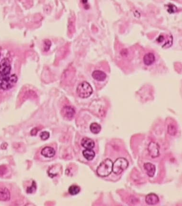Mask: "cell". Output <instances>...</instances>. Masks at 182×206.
I'll return each mask as SVG.
<instances>
[{"instance_id":"obj_23","label":"cell","mask_w":182,"mask_h":206,"mask_svg":"<svg viewBox=\"0 0 182 206\" xmlns=\"http://www.w3.org/2000/svg\"><path fill=\"white\" fill-rule=\"evenodd\" d=\"M6 171V167L5 165L0 166V175H3Z\"/></svg>"},{"instance_id":"obj_16","label":"cell","mask_w":182,"mask_h":206,"mask_svg":"<svg viewBox=\"0 0 182 206\" xmlns=\"http://www.w3.org/2000/svg\"><path fill=\"white\" fill-rule=\"evenodd\" d=\"M91 131L93 134H97L100 132L101 130V126L99 124L96 123H93L90 126Z\"/></svg>"},{"instance_id":"obj_19","label":"cell","mask_w":182,"mask_h":206,"mask_svg":"<svg viewBox=\"0 0 182 206\" xmlns=\"http://www.w3.org/2000/svg\"><path fill=\"white\" fill-rule=\"evenodd\" d=\"M40 136L43 140H46L50 137V133L48 132L43 131L41 133Z\"/></svg>"},{"instance_id":"obj_10","label":"cell","mask_w":182,"mask_h":206,"mask_svg":"<svg viewBox=\"0 0 182 206\" xmlns=\"http://www.w3.org/2000/svg\"><path fill=\"white\" fill-rule=\"evenodd\" d=\"M93 79L97 81H104L106 78V75L105 72L101 70H96L92 73Z\"/></svg>"},{"instance_id":"obj_11","label":"cell","mask_w":182,"mask_h":206,"mask_svg":"<svg viewBox=\"0 0 182 206\" xmlns=\"http://www.w3.org/2000/svg\"><path fill=\"white\" fill-rule=\"evenodd\" d=\"M41 154L43 156L46 158H51L55 155V151L52 147H46L43 148L41 151Z\"/></svg>"},{"instance_id":"obj_8","label":"cell","mask_w":182,"mask_h":206,"mask_svg":"<svg viewBox=\"0 0 182 206\" xmlns=\"http://www.w3.org/2000/svg\"><path fill=\"white\" fill-rule=\"evenodd\" d=\"M159 201V197L155 193H150L146 196V202L149 205H155Z\"/></svg>"},{"instance_id":"obj_9","label":"cell","mask_w":182,"mask_h":206,"mask_svg":"<svg viewBox=\"0 0 182 206\" xmlns=\"http://www.w3.org/2000/svg\"><path fill=\"white\" fill-rule=\"evenodd\" d=\"M144 168L146 170L147 175L150 177H153L156 170L155 165L152 163L147 162L144 164Z\"/></svg>"},{"instance_id":"obj_18","label":"cell","mask_w":182,"mask_h":206,"mask_svg":"<svg viewBox=\"0 0 182 206\" xmlns=\"http://www.w3.org/2000/svg\"><path fill=\"white\" fill-rule=\"evenodd\" d=\"M36 189V185L35 181H33L31 186H28L26 189V192L28 193H33Z\"/></svg>"},{"instance_id":"obj_15","label":"cell","mask_w":182,"mask_h":206,"mask_svg":"<svg viewBox=\"0 0 182 206\" xmlns=\"http://www.w3.org/2000/svg\"><path fill=\"white\" fill-rule=\"evenodd\" d=\"M83 155L87 160L90 161L94 159L96 153L92 149H86L83 151Z\"/></svg>"},{"instance_id":"obj_1","label":"cell","mask_w":182,"mask_h":206,"mask_svg":"<svg viewBox=\"0 0 182 206\" xmlns=\"http://www.w3.org/2000/svg\"><path fill=\"white\" fill-rule=\"evenodd\" d=\"M113 161L110 159H105L97 168V174L101 177H106L109 176L113 171Z\"/></svg>"},{"instance_id":"obj_14","label":"cell","mask_w":182,"mask_h":206,"mask_svg":"<svg viewBox=\"0 0 182 206\" xmlns=\"http://www.w3.org/2000/svg\"><path fill=\"white\" fill-rule=\"evenodd\" d=\"M155 56L153 53H148L144 55L143 61L144 64L149 66H151L155 62Z\"/></svg>"},{"instance_id":"obj_22","label":"cell","mask_w":182,"mask_h":206,"mask_svg":"<svg viewBox=\"0 0 182 206\" xmlns=\"http://www.w3.org/2000/svg\"><path fill=\"white\" fill-rule=\"evenodd\" d=\"M168 131L171 135H174L176 133V127H174V126L172 125H170L168 126Z\"/></svg>"},{"instance_id":"obj_13","label":"cell","mask_w":182,"mask_h":206,"mask_svg":"<svg viewBox=\"0 0 182 206\" xmlns=\"http://www.w3.org/2000/svg\"><path fill=\"white\" fill-rule=\"evenodd\" d=\"M10 193L7 188H0V200L8 201L10 199Z\"/></svg>"},{"instance_id":"obj_24","label":"cell","mask_w":182,"mask_h":206,"mask_svg":"<svg viewBox=\"0 0 182 206\" xmlns=\"http://www.w3.org/2000/svg\"><path fill=\"white\" fill-rule=\"evenodd\" d=\"M38 131V129H37L36 127V128H34L33 129L31 130V134L32 135H36Z\"/></svg>"},{"instance_id":"obj_12","label":"cell","mask_w":182,"mask_h":206,"mask_svg":"<svg viewBox=\"0 0 182 206\" xmlns=\"http://www.w3.org/2000/svg\"><path fill=\"white\" fill-rule=\"evenodd\" d=\"M81 145L85 149H93L95 144L93 140L88 138H84L81 140Z\"/></svg>"},{"instance_id":"obj_4","label":"cell","mask_w":182,"mask_h":206,"mask_svg":"<svg viewBox=\"0 0 182 206\" xmlns=\"http://www.w3.org/2000/svg\"><path fill=\"white\" fill-rule=\"evenodd\" d=\"M17 77L15 75H13L3 78L1 83V87L4 90L10 89L17 82Z\"/></svg>"},{"instance_id":"obj_5","label":"cell","mask_w":182,"mask_h":206,"mask_svg":"<svg viewBox=\"0 0 182 206\" xmlns=\"http://www.w3.org/2000/svg\"><path fill=\"white\" fill-rule=\"evenodd\" d=\"M11 66L9 61L6 58L3 59L0 64V78L2 79L9 76L10 73Z\"/></svg>"},{"instance_id":"obj_7","label":"cell","mask_w":182,"mask_h":206,"mask_svg":"<svg viewBox=\"0 0 182 206\" xmlns=\"http://www.w3.org/2000/svg\"><path fill=\"white\" fill-rule=\"evenodd\" d=\"M148 151L152 158H157L159 156V146L157 143L151 142L148 146Z\"/></svg>"},{"instance_id":"obj_21","label":"cell","mask_w":182,"mask_h":206,"mask_svg":"<svg viewBox=\"0 0 182 206\" xmlns=\"http://www.w3.org/2000/svg\"><path fill=\"white\" fill-rule=\"evenodd\" d=\"M51 41L49 40H45V42H44V45H43V48H44V50L45 51H47L49 49H50V47H51Z\"/></svg>"},{"instance_id":"obj_20","label":"cell","mask_w":182,"mask_h":206,"mask_svg":"<svg viewBox=\"0 0 182 206\" xmlns=\"http://www.w3.org/2000/svg\"><path fill=\"white\" fill-rule=\"evenodd\" d=\"M177 10V8L176 6H174V4H171V3H169L168 6V12L170 13H174V12H176Z\"/></svg>"},{"instance_id":"obj_2","label":"cell","mask_w":182,"mask_h":206,"mask_svg":"<svg viewBox=\"0 0 182 206\" xmlns=\"http://www.w3.org/2000/svg\"><path fill=\"white\" fill-rule=\"evenodd\" d=\"M76 92L79 97L86 98L92 95L93 90L89 83L84 81L78 85Z\"/></svg>"},{"instance_id":"obj_17","label":"cell","mask_w":182,"mask_h":206,"mask_svg":"<svg viewBox=\"0 0 182 206\" xmlns=\"http://www.w3.org/2000/svg\"><path fill=\"white\" fill-rule=\"evenodd\" d=\"M80 190L81 189L79 186L77 185H72L70 186L68 191L71 195H75L80 192Z\"/></svg>"},{"instance_id":"obj_3","label":"cell","mask_w":182,"mask_h":206,"mask_svg":"<svg viewBox=\"0 0 182 206\" xmlns=\"http://www.w3.org/2000/svg\"><path fill=\"white\" fill-rule=\"evenodd\" d=\"M128 165V161L126 159L123 158H118L113 163V171L115 174L119 175L127 168Z\"/></svg>"},{"instance_id":"obj_25","label":"cell","mask_w":182,"mask_h":206,"mask_svg":"<svg viewBox=\"0 0 182 206\" xmlns=\"http://www.w3.org/2000/svg\"><path fill=\"white\" fill-rule=\"evenodd\" d=\"M0 57H1V54H0Z\"/></svg>"},{"instance_id":"obj_6","label":"cell","mask_w":182,"mask_h":206,"mask_svg":"<svg viewBox=\"0 0 182 206\" xmlns=\"http://www.w3.org/2000/svg\"><path fill=\"white\" fill-rule=\"evenodd\" d=\"M75 110L72 106H64L61 111V114L63 117L67 119H71L73 118L75 116Z\"/></svg>"}]
</instances>
